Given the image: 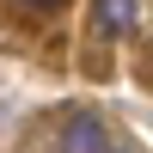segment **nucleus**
Masks as SVG:
<instances>
[{"mask_svg": "<svg viewBox=\"0 0 153 153\" xmlns=\"http://www.w3.org/2000/svg\"><path fill=\"white\" fill-rule=\"evenodd\" d=\"M25 6H61V0H25Z\"/></svg>", "mask_w": 153, "mask_h": 153, "instance_id": "3", "label": "nucleus"}, {"mask_svg": "<svg viewBox=\"0 0 153 153\" xmlns=\"http://www.w3.org/2000/svg\"><path fill=\"white\" fill-rule=\"evenodd\" d=\"M104 117L98 110H74L68 123H61V153H104Z\"/></svg>", "mask_w": 153, "mask_h": 153, "instance_id": "1", "label": "nucleus"}, {"mask_svg": "<svg viewBox=\"0 0 153 153\" xmlns=\"http://www.w3.org/2000/svg\"><path fill=\"white\" fill-rule=\"evenodd\" d=\"M92 25H98V37H129L141 25V0H98Z\"/></svg>", "mask_w": 153, "mask_h": 153, "instance_id": "2", "label": "nucleus"}, {"mask_svg": "<svg viewBox=\"0 0 153 153\" xmlns=\"http://www.w3.org/2000/svg\"><path fill=\"white\" fill-rule=\"evenodd\" d=\"M104 153H135V147H104Z\"/></svg>", "mask_w": 153, "mask_h": 153, "instance_id": "4", "label": "nucleus"}]
</instances>
